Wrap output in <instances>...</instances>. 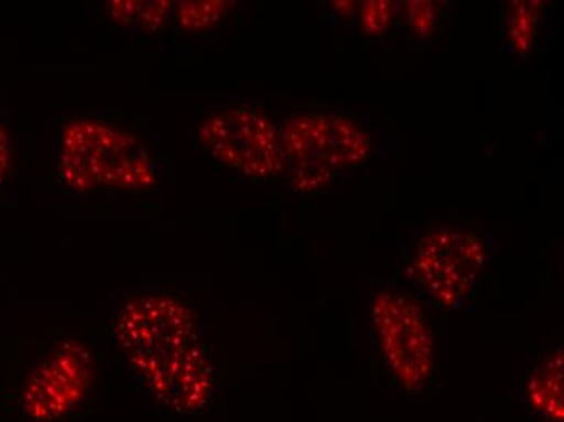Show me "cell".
<instances>
[{"instance_id": "obj_1", "label": "cell", "mask_w": 564, "mask_h": 422, "mask_svg": "<svg viewBox=\"0 0 564 422\" xmlns=\"http://www.w3.org/2000/svg\"><path fill=\"white\" fill-rule=\"evenodd\" d=\"M113 335L143 386L170 410L195 413L208 403L212 364L187 304L161 294L137 297L117 314Z\"/></svg>"}, {"instance_id": "obj_2", "label": "cell", "mask_w": 564, "mask_h": 422, "mask_svg": "<svg viewBox=\"0 0 564 422\" xmlns=\"http://www.w3.org/2000/svg\"><path fill=\"white\" fill-rule=\"evenodd\" d=\"M58 177L80 194L144 192L154 187L156 166L143 142L129 130L99 119H74L58 143Z\"/></svg>"}, {"instance_id": "obj_3", "label": "cell", "mask_w": 564, "mask_h": 422, "mask_svg": "<svg viewBox=\"0 0 564 422\" xmlns=\"http://www.w3.org/2000/svg\"><path fill=\"white\" fill-rule=\"evenodd\" d=\"M285 176L295 191L312 194L336 176L362 166L373 142L362 122L338 111H304L280 126Z\"/></svg>"}, {"instance_id": "obj_4", "label": "cell", "mask_w": 564, "mask_h": 422, "mask_svg": "<svg viewBox=\"0 0 564 422\" xmlns=\"http://www.w3.org/2000/svg\"><path fill=\"white\" fill-rule=\"evenodd\" d=\"M378 356L402 390L419 393L436 369V336L422 301L395 284L378 288L368 301Z\"/></svg>"}, {"instance_id": "obj_5", "label": "cell", "mask_w": 564, "mask_h": 422, "mask_svg": "<svg viewBox=\"0 0 564 422\" xmlns=\"http://www.w3.org/2000/svg\"><path fill=\"white\" fill-rule=\"evenodd\" d=\"M487 260V247L477 232L440 228L415 244L405 278L417 291L419 300L454 311L476 296Z\"/></svg>"}, {"instance_id": "obj_6", "label": "cell", "mask_w": 564, "mask_h": 422, "mask_svg": "<svg viewBox=\"0 0 564 422\" xmlns=\"http://www.w3.org/2000/svg\"><path fill=\"white\" fill-rule=\"evenodd\" d=\"M199 147L221 166L247 180L285 174L280 126L260 108L232 106L199 123Z\"/></svg>"}, {"instance_id": "obj_7", "label": "cell", "mask_w": 564, "mask_h": 422, "mask_svg": "<svg viewBox=\"0 0 564 422\" xmlns=\"http://www.w3.org/2000/svg\"><path fill=\"white\" fill-rule=\"evenodd\" d=\"M91 374L93 358L84 343H62L26 379L23 413L36 422L61 420L84 400Z\"/></svg>"}, {"instance_id": "obj_8", "label": "cell", "mask_w": 564, "mask_h": 422, "mask_svg": "<svg viewBox=\"0 0 564 422\" xmlns=\"http://www.w3.org/2000/svg\"><path fill=\"white\" fill-rule=\"evenodd\" d=\"M563 370V348L553 349L532 367L522 383L525 410L549 422L564 421Z\"/></svg>"}, {"instance_id": "obj_9", "label": "cell", "mask_w": 564, "mask_h": 422, "mask_svg": "<svg viewBox=\"0 0 564 422\" xmlns=\"http://www.w3.org/2000/svg\"><path fill=\"white\" fill-rule=\"evenodd\" d=\"M174 3L170 0H113L106 3L116 25L126 30L158 33L172 20Z\"/></svg>"}, {"instance_id": "obj_10", "label": "cell", "mask_w": 564, "mask_h": 422, "mask_svg": "<svg viewBox=\"0 0 564 422\" xmlns=\"http://www.w3.org/2000/svg\"><path fill=\"white\" fill-rule=\"evenodd\" d=\"M236 3L229 0H184L174 3L172 20L187 34L209 33L225 25Z\"/></svg>"}, {"instance_id": "obj_11", "label": "cell", "mask_w": 564, "mask_h": 422, "mask_svg": "<svg viewBox=\"0 0 564 422\" xmlns=\"http://www.w3.org/2000/svg\"><path fill=\"white\" fill-rule=\"evenodd\" d=\"M543 2H511L507 10L508 43L516 53L525 54L535 44Z\"/></svg>"}, {"instance_id": "obj_12", "label": "cell", "mask_w": 564, "mask_h": 422, "mask_svg": "<svg viewBox=\"0 0 564 422\" xmlns=\"http://www.w3.org/2000/svg\"><path fill=\"white\" fill-rule=\"evenodd\" d=\"M445 10L443 3L432 0H411L401 7L402 17L412 36L422 41L430 40L438 33L445 20Z\"/></svg>"}, {"instance_id": "obj_13", "label": "cell", "mask_w": 564, "mask_h": 422, "mask_svg": "<svg viewBox=\"0 0 564 422\" xmlns=\"http://www.w3.org/2000/svg\"><path fill=\"white\" fill-rule=\"evenodd\" d=\"M393 0H367L359 7L360 30L368 37H381L393 26L398 15Z\"/></svg>"}, {"instance_id": "obj_14", "label": "cell", "mask_w": 564, "mask_h": 422, "mask_svg": "<svg viewBox=\"0 0 564 422\" xmlns=\"http://www.w3.org/2000/svg\"><path fill=\"white\" fill-rule=\"evenodd\" d=\"M12 173V145L6 127L0 122V184L9 180Z\"/></svg>"}, {"instance_id": "obj_15", "label": "cell", "mask_w": 564, "mask_h": 422, "mask_svg": "<svg viewBox=\"0 0 564 422\" xmlns=\"http://www.w3.org/2000/svg\"><path fill=\"white\" fill-rule=\"evenodd\" d=\"M333 9L336 10V13H339L340 17H344V13L346 15H352L354 12H356L357 7L356 2H350V0H343V2H333Z\"/></svg>"}]
</instances>
